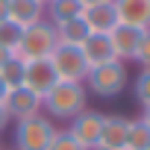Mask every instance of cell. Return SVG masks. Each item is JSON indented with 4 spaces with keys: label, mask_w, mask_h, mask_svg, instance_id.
I'll use <instances>...</instances> for the list:
<instances>
[{
    "label": "cell",
    "mask_w": 150,
    "mask_h": 150,
    "mask_svg": "<svg viewBox=\"0 0 150 150\" xmlns=\"http://www.w3.org/2000/svg\"><path fill=\"white\" fill-rule=\"evenodd\" d=\"M88 94H86V86L83 83H65L59 80L44 97H41V109H47L50 118H62V121H71V118H77L86 106Z\"/></svg>",
    "instance_id": "6da1fadb"
},
{
    "label": "cell",
    "mask_w": 150,
    "mask_h": 150,
    "mask_svg": "<svg viewBox=\"0 0 150 150\" xmlns=\"http://www.w3.org/2000/svg\"><path fill=\"white\" fill-rule=\"evenodd\" d=\"M127 83H129L127 65H124L121 59H112V62H106V65L88 68L83 86H86L91 94H97V97H118V94L127 88Z\"/></svg>",
    "instance_id": "7a4b0ae2"
},
{
    "label": "cell",
    "mask_w": 150,
    "mask_h": 150,
    "mask_svg": "<svg viewBox=\"0 0 150 150\" xmlns=\"http://www.w3.org/2000/svg\"><path fill=\"white\" fill-rule=\"evenodd\" d=\"M56 44H59L56 27L50 21H38L33 27H24L15 56L24 59V62H30V59H50V53L56 50Z\"/></svg>",
    "instance_id": "3957f363"
},
{
    "label": "cell",
    "mask_w": 150,
    "mask_h": 150,
    "mask_svg": "<svg viewBox=\"0 0 150 150\" xmlns=\"http://www.w3.org/2000/svg\"><path fill=\"white\" fill-rule=\"evenodd\" d=\"M56 138V124L50 118H24L15 124V150H50Z\"/></svg>",
    "instance_id": "277c9868"
},
{
    "label": "cell",
    "mask_w": 150,
    "mask_h": 150,
    "mask_svg": "<svg viewBox=\"0 0 150 150\" xmlns=\"http://www.w3.org/2000/svg\"><path fill=\"white\" fill-rule=\"evenodd\" d=\"M50 65L56 71V77L65 83H86V74H88V62L83 56L80 47L74 44H56V50L50 53Z\"/></svg>",
    "instance_id": "5b68a950"
},
{
    "label": "cell",
    "mask_w": 150,
    "mask_h": 150,
    "mask_svg": "<svg viewBox=\"0 0 150 150\" xmlns=\"http://www.w3.org/2000/svg\"><path fill=\"white\" fill-rule=\"evenodd\" d=\"M100 129H103V115L94 109H83L77 118H71V127H68V132L80 141L83 150H97Z\"/></svg>",
    "instance_id": "8992f818"
},
{
    "label": "cell",
    "mask_w": 150,
    "mask_h": 150,
    "mask_svg": "<svg viewBox=\"0 0 150 150\" xmlns=\"http://www.w3.org/2000/svg\"><path fill=\"white\" fill-rule=\"evenodd\" d=\"M3 109H6L9 118H15V121L35 118V115L41 112V97H38L35 91H30L27 86H18V88H9V91H6Z\"/></svg>",
    "instance_id": "52a82bcc"
},
{
    "label": "cell",
    "mask_w": 150,
    "mask_h": 150,
    "mask_svg": "<svg viewBox=\"0 0 150 150\" xmlns=\"http://www.w3.org/2000/svg\"><path fill=\"white\" fill-rule=\"evenodd\" d=\"M56 83H59V77H56L50 59H30V62H24V86L30 91H35L38 97H44Z\"/></svg>",
    "instance_id": "ba28073f"
},
{
    "label": "cell",
    "mask_w": 150,
    "mask_h": 150,
    "mask_svg": "<svg viewBox=\"0 0 150 150\" xmlns=\"http://www.w3.org/2000/svg\"><path fill=\"white\" fill-rule=\"evenodd\" d=\"M118 24H127L132 30H150V0H112Z\"/></svg>",
    "instance_id": "9c48e42d"
},
{
    "label": "cell",
    "mask_w": 150,
    "mask_h": 150,
    "mask_svg": "<svg viewBox=\"0 0 150 150\" xmlns=\"http://www.w3.org/2000/svg\"><path fill=\"white\" fill-rule=\"evenodd\" d=\"M127 124H129V118H124V115H103L97 150H127Z\"/></svg>",
    "instance_id": "30bf717a"
},
{
    "label": "cell",
    "mask_w": 150,
    "mask_h": 150,
    "mask_svg": "<svg viewBox=\"0 0 150 150\" xmlns=\"http://www.w3.org/2000/svg\"><path fill=\"white\" fill-rule=\"evenodd\" d=\"M109 41H112L115 59H121V62L135 59V50H138V41H141V30H132L127 24H115L109 30Z\"/></svg>",
    "instance_id": "8fae6325"
},
{
    "label": "cell",
    "mask_w": 150,
    "mask_h": 150,
    "mask_svg": "<svg viewBox=\"0 0 150 150\" xmlns=\"http://www.w3.org/2000/svg\"><path fill=\"white\" fill-rule=\"evenodd\" d=\"M80 50H83L88 68H94V65H106V62L115 59V50H112L109 33H91V35L80 44Z\"/></svg>",
    "instance_id": "7c38bea8"
},
{
    "label": "cell",
    "mask_w": 150,
    "mask_h": 150,
    "mask_svg": "<svg viewBox=\"0 0 150 150\" xmlns=\"http://www.w3.org/2000/svg\"><path fill=\"white\" fill-rule=\"evenodd\" d=\"M83 21L91 33H109L115 24H118V15H115V6L112 0L106 3H91V6H83Z\"/></svg>",
    "instance_id": "4fadbf2b"
},
{
    "label": "cell",
    "mask_w": 150,
    "mask_h": 150,
    "mask_svg": "<svg viewBox=\"0 0 150 150\" xmlns=\"http://www.w3.org/2000/svg\"><path fill=\"white\" fill-rule=\"evenodd\" d=\"M6 18L12 24H18L21 30L24 27H33V24L44 21V3H38V0H9Z\"/></svg>",
    "instance_id": "5bb4252c"
},
{
    "label": "cell",
    "mask_w": 150,
    "mask_h": 150,
    "mask_svg": "<svg viewBox=\"0 0 150 150\" xmlns=\"http://www.w3.org/2000/svg\"><path fill=\"white\" fill-rule=\"evenodd\" d=\"M44 9H47V18H50L53 27L83 15V3H80V0H47Z\"/></svg>",
    "instance_id": "9a60e30c"
},
{
    "label": "cell",
    "mask_w": 150,
    "mask_h": 150,
    "mask_svg": "<svg viewBox=\"0 0 150 150\" xmlns=\"http://www.w3.org/2000/svg\"><path fill=\"white\" fill-rule=\"evenodd\" d=\"M56 35H59V44H74V47H80V44L91 35V30L86 27V21H83V15H80V18H74V21L56 24Z\"/></svg>",
    "instance_id": "2e32d148"
},
{
    "label": "cell",
    "mask_w": 150,
    "mask_h": 150,
    "mask_svg": "<svg viewBox=\"0 0 150 150\" xmlns=\"http://www.w3.org/2000/svg\"><path fill=\"white\" fill-rule=\"evenodd\" d=\"M127 150H150V129L141 118L127 124Z\"/></svg>",
    "instance_id": "e0dca14e"
},
{
    "label": "cell",
    "mask_w": 150,
    "mask_h": 150,
    "mask_svg": "<svg viewBox=\"0 0 150 150\" xmlns=\"http://www.w3.org/2000/svg\"><path fill=\"white\" fill-rule=\"evenodd\" d=\"M0 80H3L6 88H18V86H24V59H18V56L12 53L9 62L0 68Z\"/></svg>",
    "instance_id": "ac0fdd59"
},
{
    "label": "cell",
    "mask_w": 150,
    "mask_h": 150,
    "mask_svg": "<svg viewBox=\"0 0 150 150\" xmlns=\"http://www.w3.org/2000/svg\"><path fill=\"white\" fill-rule=\"evenodd\" d=\"M21 33H24V30H21L18 24H12L9 18L0 21V47H6V50L15 53V50H18V41H21Z\"/></svg>",
    "instance_id": "d6986e66"
},
{
    "label": "cell",
    "mask_w": 150,
    "mask_h": 150,
    "mask_svg": "<svg viewBox=\"0 0 150 150\" xmlns=\"http://www.w3.org/2000/svg\"><path fill=\"white\" fill-rule=\"evenodd\" d=\"M132 88H135V100L147 109L150 106V68H144L138 77H135V86Z\"/></svg>",
    "instance_id": "ffe728a7"
},
{
    "label": "cell",
    "mask_w": 150,
    "mask_h": 150,
    "mask_svg": "<svg viewBox=\"0 0 150 150\" xmlns=\"http://www.w3.org/2000/svg\"><path fill=\"white\" fill-rule=\"evenodd\" d=\"M50 150H83V147H80V141L74 138L68 129H56V138H53Z\"/></svg>",
    "instance_id": "44dd1931"
},
{
    "label": "cell",
    "mask_w": 150,
    "mask_h": 150,
    "mask_svg": "<svg viewBox=\"0 0 150 150\" xmlns=\"http://www.w3.org/2000/svg\"><path fill=\"white\" fill-rule=\"evenodd\" d=\"M135 62L141 68H150V30L141 33V41H138V50H135Z\"/></svg>",
    "instance_id": "7402d4cb"
},
{
    "label": "cell",
    "mask_w": 150,
    "mask_h": 150,
    "mask_svg": "<svg viewBox=\"0 0 150 150\" xmlns=\"http://www.w3.org/2000/svg\"><path fill=\"white\" fill-rule=\"evenodd\" d=\"M9 121H12V118H9V112L3 109V103H0V132L6 129V124H9Z\"/></svg>",
    "instance_id": "603a6c76"
},
{
    "label": "cell",
    "mask_w": 150,
    "mask_h": 150,
    "mask_svg": "<svg viewBox=\"0 0 150 150\" xmlns=\"http://www.w3.org/2000/svg\"><path fill=\"white\" fill-rule=\"evenodd\" d=\"M9 56H12V50H6V47H0V68H3V65L9 62Z\"/></svg>",
    "instance_id": "cb8c5ba5"
},
{
    "label": "cell",
    "mask_w": 150,
    "mask_h": 150,
    "mask_svg": "<svg viewBox=\"0 0 150 150\" xmlns=\"http://www.w3.org/2000/svg\"><path fill=\"white\" fill-rule=\"evenodd\" d=\"M6 12H9V0H0V21H6Z\"/></svg>",
    "instance_id": "d4e9b609"
},
{
    "label": "cell",
    "mask_w": 150,
    "mask_h": 150,
    "mask_svg": "<svg viewBox=\"0 0 150 150\" xmlns=\"http://www.w3.org/2000/svg\"><path fill=\"white\" fill-rule=\"evenodd\" d=\"M141 121H144V127H147V129H150V106H147V109H144V112H141Z\"/></svg>",
    "instance_id": "484cf974"
},
{
    "label": "cell",
    "mask_w": 150,
    "mask_h": 150,
    "mask_svg": "<svg viewBox=\"0 0 150 150\" xmlns=\"http://www.w3.org/2000/svg\"><path fill=\"white\" fill-rule=\"evenodd\" d=\"M6 91H9V88L3 86V80H0V103H3V97H6Z\"/></svg>",
    "instance_id": "4316f807"
},
{
    "label": "cell",
    "mask_w": 150,
    "mask_h": 150,
    "mask_svg": "<svg viewBox=\"0 0 150 150\" xmlns=\"http://www.w3.org/2000/svg\"><path fill=\"white\" fill-rule=\"evenodd\" d=\"M83 6H91V3H106V0H80Z\"/></svg>",
    "instance_id": "83f0119b"
},
{
    "label": "cell",
    "mask_w": 150,
    "mask_h": 150,
    "mask_svg": "<svg viewBox=\"0 0 150 150\" xmlns=\"http://www.w3.org/2000/svg\"><path fill=\"white\" fill-rule=\"evenodd\" d=\"M38 3H47V0H38Z\"/></svg>",
    "instance_id": "f1b7e54d"
},
{
    "label": "cell",
    "mask_w": 150,
    "mask_h": 150,
    "mask_svg": "<svg viewBox=\"0 0 150 150\" xmlns=\"http://www.w3.org/2000/svg\"><path fill=\"white\" fill-rule=\"evenodd\" d=\"M0 150H3V147H0Z\"/></svg>",
    "instance_id": "f546056e"
}]
</instances>
